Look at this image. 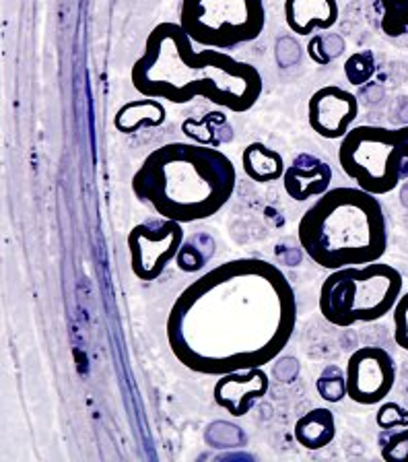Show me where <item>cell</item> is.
Returning <instances> with one entry per match:
<instances>
[{"instance_id": "obj_1", "label": "cell", "mask_w": 408, "mask_h": 462, "mask_svg": "<svg viewBox=\"0 0 408 462\" xmlns=\"http://www.w3.org/2000/svg\"><path fill=\"white\" fill-rule=\"evenodd\" d=\"M295 324L297 300L285 273L262 258H235L177 295L166 330L184 367L219 378L270 364Z\"/></svg>"}, {"instance_id": "obj_2", "label": "cell", "mask_w": 408, "mask_h": 462, "mask_svg": "<svg viewBox=\"0 0 408 462\" xmlns=\"http://www.w3.org/2000/svg\"><path fill=\"white\" fill-rule=\"evenodd\" d=\"M131 81L142 97L188 104L196 97L229 112L252 110L264 83L260 70L223 50H195L180 23H159L147 35L145 52L134 62Z\"/></svg>"}, {"instance_id": "obj_3", "label": "cell", "mask_w": 408, "mask_h": 462, "mask_svg": "<svg viewBox=\"0 0 408 462\" xmlns=\"http://www.w3.org/2000/svg\"><path fill=\"white\" fill-rule=\"evenodd\" d=\"M238 184L223 151L196 143H169L145 157L132 176V192L159 217L195 223L217 215Z\"/></svg>"}, {"instance_id": "obj_4", "label": "cell", "mask_w": 408, "mask_h": 462, "mask_svg": "<svg viewBox=\"0 0 408 462\" xmlns=\"http://www.w3.org/2000/svg\"><path fill=\"white\" fill-rule=\"evenodd\" d=\"M299 244L322 269L377 263L388 250V223L376 194L339 186L322 194L304 213Z\"/></svg>"}, {"instance_id": "obj_5", "label": "cell", "mask_w": 408, "mask_h": 462, "mask_svg": "<svg viewBox=\"0 0 408 462\" xmlns=\"http://www.w3.org/2000/svg\"><path fill=\"white\" fill-rule=\"evenodd\" d=\"M403 274L377 263L345 266L328 274L320 289V312L334 327L349 328L390 314L403 295Z\"/></svg>"}, {"instance_id": "obj_6", "label": "cell", "mask_w": 408, "mask_h": 462, "mask_svg": "<svg viewBox=\"0 0 408 462\" xmlns=\"http://www.w3.org/2000/svg\"><path fill=\"white\" fill-rule=\"evenodd\" d=\"M342 171L365 192L384 197L408 180V126H355L340 139Z\"/></svg>"}, {"instance_id": "obj_7", "label": "cell", "mask_w": 408, "mask_h": 462, "mask_svg": "<svg viewBox=\"0 0 408 462\" xmlns=\"http://www.w3.org/2000/svg\"><path fill=\"white\" fill-rule=\"evenodd\" d=\"M180 25L198 46L225 52L260 38L267 11L262 0H182Z\"/></svg>"}, {"instance_id": "obj_8", "label": "cell", "mask_w": 408, "mask_h": 462, "mask_svg": "<svg viewBox=\"0 0 408 462\" xmlns=\"http://www.w3.org/2000/svg\"><path fill=\"white\" fill-rule=\"evenodd\" d=\"M186 240L182 223L155 217L134 226L128 234L131 269L136 279L155 281L176 260Z\"/></svg>"}, {"instance_id": "obj_9", "label": "cell", "mask_w": 408, "mask_h": 462, "mask_svg": "<svg viewBox=\"0 0 408 462\" xmlns=\"http://www.w3.org/2000/svg\"><path fill=\"white\" fill-rule=\"evenodd\" d=\"M347 396L357 404H379L392 393L396 364L382 346H361L347 361Z\"/></svg>"}, {"instance_id": "obj_10", "label": "cell", "mask_w": 408, "mask_h": 462, "mask_svg": "<svg viewBox=\"0 0 408 462\" xmlns=\"http://www.w3.org/2000/svg\"><path fill=\"white\" fill-rule=\"evenodd\" d=\"M357 116H359V101L353 93L336 85L322 87L307 104V120L313 133H318L322 139H345Z\"/></svg>"}, {"instance_id": "obj_11", "label": "cell", "mask_w": 408, "mask_h": 462, "mask_svg": "<svg viewBox=\"0 0 408 462\" xmlns=\"http://www.w3.org/2000/svg\"><path fill=\"white\" fill-rule=\"evenodd\" d=\"M270 380L262 367L240 370L219 375L213 388L214 402L231 417H243L256 407V402L268 394Z\"/></svg>"}, {"instance_id": "obj_12", "label": "cell", "mask_w": 408, "mask_h": 462, "mask_svg": "<svg viewBox=\"0 0 408 462\" xmlns=\"http://www.w3.org/2000/svg\"><path fill=\"white\" fill-rule=\"evenodd\" d=\"M332 182V168L322 159L302 153L293 159V163L287 165L283 176L285 192L289 199L304 202L310 199H320L322 194L331 190Z\"/></svg>"}, {"instance_id": "obj_13", "label": "cell", "mask_w": 408, "mask_h": 462, "mask_svg": "<svg viewBox=\"0 0 408 462\" xmlns=\"http://www.w3.org/2000/svg\"><path fill=\"white\" fill-rule=\"evenodd\" d=\"M285 21L293 33L312 35L331 29L339 21L336 0H285Z\"/></svg>"}, {"instance_id": "obj_14", "label": "cell", "mask_w": 408, "mask_h": 462, "mask_svg": "<svg viewBox=\"0 0 408 462\" xmlns=\"http://www.w3.org/2000/svg\"><path fill=\"white\" fill-rule=\"evenodd\" d=\"M168 110L159 99L142 97L132 99L120 107L113 116V126L122 134H132L141 128H157L166 125Z\"/></svg>"}, {"instance_id": "obj_15", "label": "cell", "mask_w": 408, "mask_h": 462, "mask_svg": "<svg viewBox=\"0 0 408 462\" xmlns=\"http://www.w3.org/2000/svg\"><path fill=\"white\" fill-rule=\"evenodd\" d=\"M241 165L246 176L258 184L278 182L287 170L283 155L264 143H249L241 153Z\"/></svg>"}, {"instance_id": "obj_16", "label": "cell", "mask_w": 408, "mask_h": 462, "mask_svg": "<svg viewBox=\"0 0 408 462\" xmlns=\"http://www.w3.org/2000/svg\"><path fill=\"white\" fill-rule=\"evenodd\" d=\"M293 436L305 450H322V448L331 446L336 438L334 413L331 409L310 411L297 419Z\"/></svg>"}, {"instance_id": "obj_17", "label": "cell", "mask_w": 408, "mask_h": 462, "mask_svg": "<svg viewBox=\"0 0 408 462\" xmlns=\"http://www.w3.org/2000/svg\"><path fill=\"white\" fill-rule=\"evenodd\" d=\"M374 9L385 38L408 48V0H374Z\"/></svg>"}, {"instance_id": "obj_18", "label": "cell", "mask_w": 408, "mask_h": 462, "mask_svg": "<svg viewBox=\"0 0 408 462\" xmlns=\"http://www.w3.org/2000/svg\"><path fill=\"white\" fill-rule=\"evenodd\" d=\"M214 240L206 234H195L186 237L180 252H177L176 263L182 273H198L209 263L214 254Z\"/></svg>"}, {"instance_id": "obj_19", "label": "cell", "mask_w": 408, "mask_h": 462, "mask_svg": "<svg viewBox=\"0 0 408 462\" xmlns=\"http://www.w3.org/2000/svg\"><path fill=\"white\" fill-rule=\"evenodd\" d=\"M316 390L326 402H340L347 396V374L339 365H328L320 374Z\"/></svg>"}, {"instance_id": "obj_20", "label": "cell", "mask_w": 408, "mask_h": 462, "mask_svg": "<svg viewBox=\"0 0 408 462\" xmlns=\"http://www.w3.org/2000/svg\"><path fill=\"white\" fill-rule=\"evenodd\" d=\"M376 75V58L374 52L363 50V52H355L347 58L345 62V77L349 79L350 85L361 87L367 81H371Z\"/></svg>"}, {"instance_id": "obj_21", "label": "cell", "mask_w": 408, "mask_h": 462, "mask_svg": "<svg viewBox=\"0 0 408 462\" xmlns=\"http://www.w3.org/2000/svg\"><path fill=\"white\" fill-rule=\"evenodd\" d=\"M390 431L388 436L382 438L379 442V452L385 462H408V428H398L396 431Z\"/></svg>"}, {"instance_id": "obj_22", "label": "cell", "mask_w": 408, "mask_h": 462, "mask_svg": "<svg viewBox=\"0 0 408 462\" xmlns=\"http://www.w3.org/2000/svg\"><path fill=\"white\" fill-rule=\"evenodd\" d=\"M376 421L382 430L408 428V409L400 407L396 402H384L377 411Z\"/></svg>"}, {"instance_id": "obj_23", "label": "cell", "mask_w": 408, "mask_h": 462, "mask_svg": "<svg viewBox=\"0 0 408 462\" xmlns=\"http://www.w3.org/2000/svg\"><path fill=\"white\" fill-rule=\"evenodd\" d=\"M394 314V341L398 343L400 349L408 351V291L400 295L396 306L392 310Z\"/></svg>"}]
</instances>
